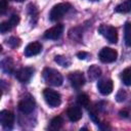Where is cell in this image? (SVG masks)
Listing matches in <instances>:
<instances>
[{"instance_id": "obj_1", "label": "cell", "mask_w": 131, "mask_h": 131, "mask_svg": "<svg viewBox=\"0 0 131 131\" xmlns=\"http://www.w3.org/2000/svg\"><path fill=\"white\" fill-rule=\"evenodd\" d=\"M43 79L45 81V83L51 85V86H54V87H58L62 84V76L61 74L54 70V69H51V68H46L44 69L43 71Z\"/></svg>"}, {"instance_id": "obj_2", "label": "cell", "mask_w": 131, "mask_h": 131, "mask_svg": "<svg viewBox=\"0 0 131 131\" xmlns=\"http://www.w3.org/2000/svg\"><path fill=\"white\" fill-rule=\"evenodd\" d=\"M71 4L70 3H58L54 5L49 13V19L51 21H57L58 19L62 18L63 15L71 9Z\"/></svg>"}, {"instance_id": "obj_3", "label": "cell", "mask_w": 131, "mask_h": 131, "mask_svg": "<svg viewBox=\"0 0 131 131\" xmlns=\"http://www.w3.org/2000/svg\"><path fill=\"white\" fill-rule=\"evenodd\" d=\"M98 32L100 33V35H102L110 43L112 44H116L118 42V32L117 29L113 26H108V25H101L98 28Z\"/></svg>"}, {"instance_id": "obj_4", "label": "cell", "mask_w": 131, "mask_h": 131, "mask_svg": "<svg viewBox=\"0 0 131 131\" xmlns=\"http://www.w3.org/2000/svg\"><path fill=\"white\" fill-rule=\"evenodd\" d=\"M43 96H44V99L46 101V103L51 106V107H56L58 106L60 103H61V97H60V94L55 91V90H52L50 88H46L44 89L43 91Z\"/></svg>"}, {"instance_id": "obj_5", "label": "cell", "mask_w": 131, "mask_h": 131, "mask_svg": "<svg viewBox=\"0 0 131 131\" xmlns=\"http://www.w3.org/2000/svg\"><path fill=\"white\" fill-rule=\"evenodd\" d=\"M98 57H99L100 61H102L104 63L114 62L118 57V52L111 47H104L100 50Z\"/></svg>"}, {"instance_id": "obj_6", "label": "cell", "mask_w": 131, "mask_h": 131, "mask_svg": "<svg viewBox=\"0 0 131 131\" xmlns=\"http://www.w3.org/2000/svg\"><path fill=\"white\" fill-rule=\"evenodd\" d=\"M18 110L24 114H31L35 110V100L31 95H26L18 102Z\"/></svg>"}, {"instance_id": "obj_7", "label": "cell", "mask_w": 131, "mask_h": 131, "mask_svg": "<svg viewBox=\"0 0 131 131\" xmlns=\"http://www.w3.org/2000/svg\"><path fill=\"white\" fill-rule=\"evenodd\" d=\"M33 74H34L33 68H30V67L20 68L18 71H16L15 78L21 83H28L31 80V78L33 77Z\"/></svg>"}, {"instance_id": "obj_8", "label": "cell", "mask_w": 131, "mask_h": 131, "mask_svg": "<svg viewBox=\"0 0 131 131\" xmlns=\"http://www.w3.org/2000/svg\"><path fill=\"white\" fill-rule=\"evenodd\" d=\"M14 122V115L7 110L0 112V125L4 128H11Z\"/></svg>"}, {"instance_id": "obj_9", "label": "cell", "mask_w": 131, "mask_h": 131, "mask_svg": "<svg viewBox=\"0 0 131 131\" xmlns=\"http://www.w3.org/2000/svg\"><path fill=\"white\" fill-rule=\"evenodd\" d=\"M69 79H70V82L72 84V86L74 88H81L84 84H85V77H84V74L81 73V72H73L69 75Z\"/></svg>"}, {"instance_id": "obj_10", "label": "cell", "mask_w": 131, "mask_h": 131, "mask_svg": "<svg viewBox=\"0 0 131 131\" xmlns=\"http://www.w3.org/2000/svg\"><path fill=\"white\" fill-rule=\"evenodd\" d=\"M97 89L102 95H108L114 89V84L111 79H102L97 83Z\"/></svg>"}, {"instance_id": "obj_11", "label": "cell", "mask_w": 131, "mask_h": 131, "mask_svg": "<svg viewBox=\"0 0 131 131\" xmlns=\"http://www.w3.org/2000/svg\"><path fill=\"white\" fill-rule=\"evenodd\" d=\"M62 33H63V26L62 25H56V26L48 29L47 31H45L44 37L46 39L56 40L62 35Z\"/></svg>"}, {"instance_id": "obj_12", "label": "cell", "mask_w": 131, "mask_h": 131, "mask_svg": "<svg viewBox=\"0 0 131 131\" xmlns=\"http://www.w3.org/2000/svg\"><path fill=\"white\" fill-rule=\"evenodd\" d=\"M42 50V45L41 43L39 42H32V43H29L27 45V47L25 48V55L30 57V56H34V55H37L41 52Z\"/></svg>"}, {"instance_id": "obj_13", "label": "cell", "mask_w": 131, "mask_h": 131, "mask_svg": "<svg viewBox=\"0 0 131 131\" xmlns=\"http://www.w3.org/2000/svg\"><path fill=\"white\" fill-rule=\"evenodd\" d=\"M68 118L72 122H78L82 118V110L77 105H71L67 111Z\"/></svg>"}, {"instance_id": "obj_14", "label": "cell", "mask_w": 131, "mask_h": 131, "mask_svg": "<svg viewBox=\"0 0 131 131\" xmlns=\"http://www.w3.org/2000/svg\"><path fill=\"white\" fill-rule=\"evenodd\" d=\"M100 75H101V70H100L99 67L93 64V66H91V67L88 69V76H89V79H90L91 81L97 80V79L100 77Z\"/></svg>"}, {"instance_id": "obj_15", "label": "cell", "mask_w": 131, "mask_h": 131, "mask_svg": "<svg viewBox=\"0 0 131 131\" xmlns=\"http://www.w3.org/2000/svg\"><path fill=\"white\" fill-rule=\"evenodd\" d=\"M62 126H63V119L60 116H57V117H54L51 120L49 128L51 130H59Z\"/></svg>"}, {"instance_id": "obj_16", "label": "cell", "mask_w": 131, "mask_h": 131, "mask_svg": "<svg viewBox=\"0 0 131 131\" xmlns=\"http://www.w3.org/2000/svg\"><path fill=\"white\" fill-rule=\"evenodd\" d=\"M130 9H131V0H126L123 3L119 4L115 10L116 12H119V13H127L130 11Z\"/></svg>"}, {"instance_id": "obj_17", "label": "cell", "mask_w": 131, "mask_h": 131, "mask_svg": "<svg viewBox=\"0 0 131 131\" xmlns=\"http://www.w3.org/2000/svg\"><path fill=\"white\" fill-rule=\"evenodd\" d=\"M121 78H122V81L124 82V84L126 86H130L131 85V69H130V67L126 68L122 72Z\"/></svg>"}, {"instance_id": "obj_18", "label": "cell", "mask_w": 131, "mask_h": 131, "mask_svg": "<svg viewBox=\"0 0 131 131\" xmlns=\"http://www.w3.org/2000/svg\"><path fill=\"white\" fill-rule=\"evenodd\" d=\"M77 101H78V103H79L81 106H84V107H88V106H89V103H90L89 96H88L86 93H81V94H79L78 97H77Z\"/></svg>"}, {"instance_id": "obj_19", "label": "cell", "mask_w": 131, "mask_h": 131, "mask_svg": "<svg viewBox=\"0 0 131 131\" xmlns=\"http://www.w3.org/2000/svg\"><path fill=\"white\" fill-rule=\"evenodd\" d=\"M55 62H57L59 66L61 67H69L71 64V59L68 58L67 56H63V55H56L55 58H54Z\"/></svg>"}, {"instance_id": "obj_20", "label": "cell", "mask_w": 131, "mask_h": 131, "mask_svg": "<svg viewBox=\"0 0 131 131\" xmlns=\"http://www.w3.org/2000/svg\"><path fill=\"white\" fill-rule=\"evenodd\" d=\"M1 69L4 71V72H6V73H11L12 72V70H13V62H12V60L10 59V58H7V59H5L4 61H2L1 62Z\"/></svg>"}, {"instance_id": "obj_21", "label": "cell", "mask_w": 131, "mask_h": 131, "mask_svg": "<svg viewBox=\"0 0 131 131\" xmlns=\"http://www.w3.org/2000/svg\"><path fill=\"white\" fill-rule=\"evenodd\" d=\"M12 28H14V27L11 25V23H10L9 20L0 23V33H2V34H5V33H7V32L11 31Z\"/></svg>"}, {"instance_id": "obj_22", "label": "cell", "mask_w": 131, "mask_h": 131, "mask_svg": "<svg viewBox=\"0 0 131 131\" xmlns=\"http://www.w3.org/2000/svg\"><path fill=\"white\" fill-rule=\"evenodd\" d=\"M130 34H131V26H130V23L127 21L125 25V43L127 46H130V42H131Z\"/></svg>"}, {"instance_id": "obj_23", "label": "cell", "mask_w": 131, "mask_h": 131, "mask_svg": "<svg viewBox=\"0 0 131 131\" xmlns=\"http://www.w3.org/2000/svg\"><path fill=\"white\" fill-rule=\"evenodd\" d=\"M6 43L8 46H10L11 48H16L20 45V39L17 38V37H10L9 39L6 40Z\"/></svg>"}, {"instance_id": "obj_24", "label": "cell", "mask_w": 131, "mask_h": 131, "mask_svg": "<svg viewBox=\"0 0 131 131\" xmlns=\"http://www.w3.org/2000/svg\"><path fill=\"white\" fill-rule=\"evenodd\" d=\"M78 28H74L70 31V38H72L73 40H77V41H80L81 40V37H82V33L81 31L80 32H77Z\"/></svg>"}, {"instance_id": "obj_25", "label": "cell", "mask_w": 131, "mask_h": 131, "mask_svg": "<svg viewBox=\"0 0 131 131\" xmlns=\"http://www.w3.org/2000/svg\"><path fill=\"white\" fill-rule=\"evenodd\" d=\"M116 98H117V101H119V102L125 101L126 98H127V93H126V91H125V90H120V91L117 93Z\"/></svg>"}, {"instance_id": "obj_26", "label": "cell", "mask_w": 131, "mask_h": 131, "mask_svg": "<svg viewBox=\"0 0 131 131\" xmlns=\"http://www.w3.org/2000/svg\"><path fill=\"white\" fill-rule=\"evenodd\" d=\"M8 9V3L6 0H0V14H4Z\"/></svg>"}, {"instance_id": "obj_27", "label": "cell", "mask_w": 131, "mask_h": 131, "mask_svg": "<svg viewBox=\"0 0 131 131\" xmlns=\"http://www.w3.org/2000/svg\"><path fill=\"white\" fill-rule=\"evenodd\" d=\"M8 20L11 23V25H12L13 27H15V26H17L18 23H19V16H18L17 14H12Z\"/></svg>"}, {"instance_id": "obj_28", "label": "cell", "mask_w": 131, "mask_h": 131, "mask_svg": "<svg viewBox=\"0 0 131 131\" xmlns=\"http://www.w3.org/2000/svg\"><path fill=\"white\" fill-rule=\"evenodd\" d=\"M87 55H88V53H87V52H84V51L77 53V56H78V58H80V59H85Z\"/></svg>"}, {"instance_id": "obj_29", "label": "cell", "mask_w": 131, "mask_h": 131, "mask_svg": "<svg viewBox=\"0 0 131 131\" xmlns=\"http://www.w3.org/2000/svg\"><path fill=\"white\" fill-rule=\"evenodd\" d=\"M120 115H121L122 117H125V118H127L129 114H128V112H125V111L123 112V111H122V112H120Z\"/></svg>"}, {"instance_id": "obj_30", "label": "cell", "mask_w": 131, "mask_h": 131, "mask_svg": "<svg viewBox=\"0 0 131 131\" xmlns=\"http://www.w3.org/2000/svg\"><path fill=\"white\" fill-rule=\"evenodd\" d=\"M13 1H16V2H21V1H24V0H13Z\"/></svg>"}, {"instance_id": "obj_31", "label": "cell", "mask_w": 131, "mask_h": 131, "mask_svg": "<svg viewBox=\"0 0 131 131\" xmlns=\"http://www.w3.org/2000/svg\"><path fill=\"white\" fill-rule=\"evenodd\" d=\"M1 96H2V91H1V89H0V98H1Z\"/></svg>"}, {"instance_id": "obj_32", "label": "cell", "mask_w": 131, "mask_h": 131, "mask_svg": "<svg viewBox=\"0 0 131 131\" xmlns=\"http://www.w3.org/2000/svg\"><path fill=\"white\" fill-rule=\"evenodd\" d=\"M1 51H2V46L0 45V52H1Z\"/></svg>"}, {"instance_id": "obj_33", "label": "cell", "mask_w": 131, "mask_h": 131, "mask_svg": "<svg viewBox=\"0 0 131 131\" xmlns=\"http://www.w3.org/2000/svg\"><path fill=\"white\" fill-rule=\"evenodd\" d=\"M92 1H96V0H92Z\"/></svg>"}]
</instances>
